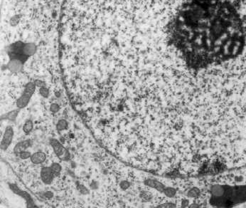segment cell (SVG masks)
I'll return each instance as SVG.
<instances>
[{
    "instance_id": "1",
    "label": "cell",
    "mask_w": 246,
    "mask_h": 208,
    "mask_svg": "<svg viewBox=\"0 0 246 208\" xmlns=\"http://www.w3.org/2000/svg\"><path fill=\"white\" fill-rule=\"evenodd\" d=\"M166 34L186 66L196 71L234 61L246 51V17L236 0H186Z\"/></svg>"
},
{
    "instance_id": "2",
    "label": "cell",
    "mask_w": 246,
    "mask_h": 208,
    "mask_svg": "<svg viewBox=\"0 0 246 208\" xmlns=\"http://www.w3.org/2000/svg\"><path fill=\"white\" fill-rule=\"evenodd\" d=\"M14 136V130L11 126H8L6 128L5 132H4V137L1 142V150H7V148L10 146L12 143V139Z\"/></svg>"
},
{
    "instance_id": "3",
    "label": "cell",
    "mask_w": 246,
    "mask_h": 208,
    "mask_svg": "<svg viewBox=\"0 0 246 208\" xmlns=\"http://www.w3.org/2000/svg\"><path fill=\"white\" fill-rule=\"evenodd\" d=\"M41 180H42V181L44 182L45 184L49 185L53 182L54 173H53V170H51V167H44L41 169Z\"/></svg>"
},
{
    "instance_id": "4",
    "label": "cell",
    "mask_w": 246,
    "mask_h": 208,
    "mask_svg": "<svg viewBox=\"0 0 246 208\" xmlns=\"http://www.w3.org/2000/svg\"><path fill=\"white\" fill-rule=\"evenodd\" d=\"M11 187H12V190L14 191V192H15V193H16L17 195H21V196H22L23 198H24L27 200V201L28 202V204L29 206H33L34 205V204H33V200H32V199L31 198V196H30L29 195L27 192H24V191H21V189H19L17 187H16L15 185H11Z\"/></svg>"
},
{
    "instance_id": "5",
    "label": "cell",
    "mask_w": 246,
    "mask_h": 208,
    "mask_svg": "<svg viewBox=\"0 0 246 208\" xmlns=\"http://www.w3.org/2000/svg\"><path fill=\"white\" fill-rule=\"evenodd\" d=\"M51 144L53 147V150H54L55 153L59 157H61L62 155H64V152H65V149H64L63 146L57 140L53 139L51 141Z\"/></svg>"
},
{
    "instance_id": "6",
    "label": "cell",
    "mask_w": 246,
    "mask_h": 208,
    "mask_svg": "<svg viewBox=\"0 0 246 208\" xmlns=\"http://www.w3.org/2000/svg\"><path fill=\"white\" fill-rule=\"evenodd\" d=\"M31 141L30 140H26V141H21V142L17 143L14 149V153H21V152L25 151L26 149L28 148L31 146Z\"/></svg>"
},
{
    "instance_id": "7",
    "label": "cell",
    "mask_w": 246,
    "mask_h": 208,
    "mask_svg": "<svg viewBox=\"0 0 246 208\" xmlns=\"http://www.w3.org/2000/svg\"><path fill=\"white\" fill-rule=\"evenodd\" d=\"M46 159V155L43 152H35L31 156V161L34 164H40L44 163Z\"/></svg>"
},
{
    "instance_id": "8",
    "label": "cell",
    "mask_w": 246,
    "mask_h": 208,
    "mask_svg": "<svg viewBox=\"0 0 246 208\" xmlns=\"http://www.w3.org/2000/svg\"><path fill=\"white\" fill-rule=\"evenodd\" d=\"M31 96V94L24 92V94L21 95L20 98L18 99L17 103H16L18 108H24L25 106H27V104L29 102Z\"/></svg>"
},
{
    "instance_id": "9",
    "label": "cell",
    "mask_w": 246,
    "mask_h": 208,
    "mask_svg": "<svg viewBox=\"0 0 246 208\" xmlns=\"http://www.w3.org/2000/svg\"><path fill=\"white\" fill-rule=\"evenodd\" d=\"M24 45H25V44H24L21 41H16L9 47V52L16 54H24L23 53V49H24Z\"/></svg>"
},
{
    "instance_id": "10",
    "label": "cell",
    "mask_w": 246,
    "mask_h": 208,
    "mask_svg": "<svg viewBox=\"0 0 246 208\" xmlns=\"http://www.w3.org/2000/svg\"><path fill=\"white\" fill-rule=\"evenodd\" d=\"M7 66L12 72H18L22 69V62L18 59H12Z\"/></svg>"
},
{
    "instance_id": "11",
    "label": "cell",
    "mask_w": 246,
    "mask_h": 208,
    "mask_svg": "<svg viewBox=\"0 0 246 208\" xmlns=\"http://www.w3.org/2000/svg\"><path fill=\"white\" fill-rule=\"evenodd\" d=\"M36 47L34 44H33V43H27V44H25V45H24V49H23V53L28 56H32L36 52Z\"/></svg>"
},
{
    "instance_id": "12",
    "label": "cell",
    "mask_w": 246,
    "mask_h": 208,
    "mask_svg": "<svg viewBox=\"0 0 246 208\" xmlns=\"http://www.w3.org/2000/svg\"><path fill=\"white\" fill-rule=\"evenodd\" d=\"M19 111L20 108L16 109V110L12 111L10 112V113L4 114L1 117V119L2 120H10V121H14L16 119V116H17L18 113H19Z\"/></svg>"
},
{
    "instance_id": "13",
    "label": "cell",
    "mask_w": 246,
    "mask_h": 208,
    "mask_svg": "<svg viewBox=\"0 0 246 208\" xmlns=\"http://www.w3.org/2000/svg\"><path fill=\"white\" fill-rule=\"evenodd\" d=\"M33 125L31 121L29 120L27 122L25 123V124L24 125V127H23V130L25 132L26 134H29L30 132L31 131L32 129H33Z\"/></svg>"
},
{
    "instance_id": "14",
    "label": "cell",
    "mask_w": 246,
    "mask_h": 208,
    "mask_svg": "<svg viewBox=\"0 0 246 208\" xmlns=\"http://www.w3.org/2000/svg\"><path fill=\"white\" fill-rule=\"evenodd\" d=\"M35 88H36V85H35L34 83H29V84L26 86L24 92H26V93H29V94L32 95V94L34 93Z\"/></svg>"
},
{
    "instance_id": "15",
    "label": "cell",
    "mask_w": 246,
    "mask_h": 208,
    "mask_svg": "<svg viewBox=\"0 0 246 208\" xmlns=\"http://www.w3.org/2000/svg\"><path fill=\"white\" fill-rule=\"evenodd\" d=\"M67 127H68V123H67V121H65V120H60V121H59L57 123V126H56V128H57V130H59V131H61V130H65V129L67 128Z\"/></svg>"
},
{
    "instance_id": "16",
    "label": "cell",
    "mask_w": 246,
    "mask_h": 208,
    "mask_svg": "<svg viewBox=\"0 0 246 208\" xmlns=\"http://www.w3.org/2000/svg\"><path fill=\"white\" fill-rule=\"evenodd\" d=\"M51 170H53V173L54 174H59V172L61 171V166L59 164V163H53V164L51 165Z\"/></svg>"
},
{
    "instance_id": "17",
    "label": "cell",
    "mask_w": 246,
    "mask_h": 208,
    "mask_svg": "<svg viewBox=\"0 0 246 208\" xmlns=\"http://www.w3.org/2000/svg\"><path fill=\"white\" fill-rule=\"evenodd\" d=\"M19 21V15H15V16H12L10 19V24L13 27H15L18 24Z\"/></svg>"
},
{
    "instance_id": "18",
    "label": "cell",
    "mask_w": 246,
    "mask_h": 208,
    "mask_svg": "<svg viewBox=\"0 0 246 208\" xmlns=\"http://www.w3.org/2000/svg\"><path fill=\"white\" fill-rule=\"evenodd\" d=\"M39 91H40L41 95H42L43 97H44V98H47L48 95V93H49L48 89L45 87H41Z\"/></svg>"
},
{
    "instance_id": "19",
    "label": "cell",
    "mask_w": 246,
    "mask_h": 208,
    "mask_svg": "<svg viewBox=\"0 0 246 208\" xmlns=\"http://www.w3.org/2000/svg\"><path fill=\"white\" fill-rule=\"evenodd\" d=\"M19 155H20V158L21 159H28V158H29L31 156V154H30L29 152H27V151H23L21 152V153H19Z\"/></svg>"
},
{
    "instance_id": "20",
    "label": "cell",
    "mask_w": 246,
    "mask_h": 208,
    "mask_svg": "<svg viewBox=\"0 0 246 208\" xmlns=\"http://www.w3.org/2000/svg\"><path fill=\"white\" fill-rule=\"evenodd\" d=\"M50 108H51V111L53 113H57L59 110V106L57 104H52Z\"/></svg>"
},
{
    "instance_id": "21",
    "label": "cell",
    "mask_w": 246,
    "mask_h": 208,
    "mask_svg": "<svg viewBox=\"0 0 246 208\" xmlns=\"http://www.w3.org/2000/svg\"><path fill=\"white\" fill-rule=\"evenodd\" d=\"M34 84L36 86H39V87H41V88L44 87L46 85V84L44 82V81H40V80H36V81H35Z\"/></svg>"
},
{
    "instance_id": "22",
    "label": "cell",
    "mask_w": 246,
    "mask_h": 208,
    "mask_svg": "<svg viewBox=\"0 0 246 208\" xmlns=\"http://www.w3.org/2000/svg\"><path fill=\"white\" fill-rule=\"evenodd\" d=\"M128 186H129V184H128L127 183H126V182H123L121 184V187H123V189H126Z\"/></svg>"
},
{
    "instance_id": "23",
    "label": "cell",
    "mask_w": 246,
    "mask_h": 208,
    "mask_svg": "<svg viewBox=\"0 0 246 208\" xmlns=\"http://www.w3.org/2000/svg\"><path fill=\"white\" fill-rule=\"evenodd\" d=\"M45 195H46V198H51V197L53 196V194H52V192H47L45 194Z\"/></svg>"
}]
</instances>
